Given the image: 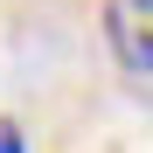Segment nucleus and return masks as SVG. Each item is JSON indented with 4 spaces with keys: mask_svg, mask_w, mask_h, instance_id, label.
I'll use <instances>...</instances> for the list:
<instances>
[{
    "mask_svg": "<svg viewBox=\"0 0 153 153\" xmlns=\"http://www.w3.org/2000/svg\"><path fill=\"white\" fill-rule=\"evenodd\" d=\"M105 42H111V63L146 84L153 76V0H105Z\"/></svg>",
    "mask_w": 153,
    "mask_h": 153,
    "instance_id": "f257e3e1",
    "label": "nucleus"
},
{
    "mask_svg": "<svg viewBox=\"0 0 153 153\" xmlns=\"http://www.w3.org/2000/svg\"><path fill=\"white\" fill-rule=\"evenodd\" d=\"M0 153H28V139H21V125H14V118H0Z\"/></svg>",
    "mask_w": 153,
    "mask_h": 153,
    "instance_id": "f03ea898",
    "label": "nucleus"
}]
</instances>
